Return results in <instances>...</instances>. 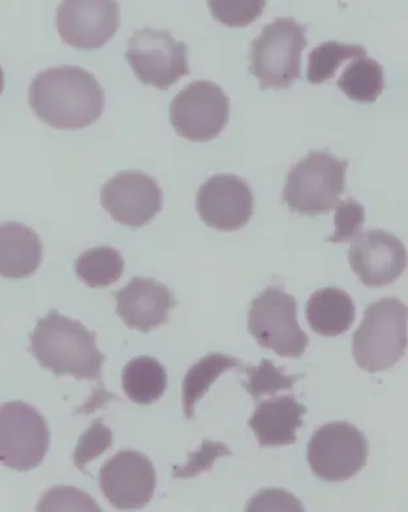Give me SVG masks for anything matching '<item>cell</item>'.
Here are the masks:
<instances>
[{"mask_svg":"<svg viewBox=\"0 0 408 512\" xmlns=\"http://www.w3.org/2000/svg\"><path fill=\"white\" fill-rule=\"evenodd\" d=\"M407 318V306L398 298H382L367 307L352 340V353L360 369L380 373L405 356Z\"/></svg>","mask_w":408,"mask_h":512,"instance_id":"obj_3","label":"cell"},{"mask_svg":"<svg viewBox=\"0 0 408 512\" xmlns=\"http://www.w3.org/2000/svg\"><path fill=\"white\" fill-rule=\"evenodd\" d=\"M102 208L117 223L140 228L163 208V191L155 178L139 170L119 172L101 187Z\"/></svg>","mask_w":408,"mask_h":512,"instance_id":"obj_11","label":"cell"},{"mask_svg":"<svg viewBox=\"0 0 408 512\" xmlns=\"http://www.w3.org/2000/svg\"><path fill=\"white\" fill-rule=\"evenodd\" d=\"M231 105L218 84L198 80L170 104V123L177 134L190 142H210L218 138L229 121Z\"/></svg>","mask_w":408,"mask_h":512,"instance_id":"obj_9","label":"cell"},{"mask_svg":"<svg viewBox=\"0 0 408 512\" xmlns=\"http://www.w3.org/2000/svg\"><path fill=\"white\" fill-rule=\"evenodd\" d=\"M44 247L38 234L21 223L0 224V277L27 279L42 263Z\"/></svg>","mask_w":408,"mask_h":512,"instance_id":"obj_18","label":"cell"},{"mask_svg":"<svg viewBox=\"0 0 408 512\" xmlns=\"http://www.w3.org/2000/svg\"><path fill=\"white\" fill-rule=\"evenodd\" d=\"M29 105L46 125L80 130L99 121L105 95L95 75L79 66H58L34 76Z\"/></svg>","mask_w":408,"mask_h":512,"instance_id":"obj_1","label":"cell"},{"mask_svg":"<svg viewBox=\"0 0 408 512\" xmlns=\"http://www.w3.org/2000/svg\"><path fill=\"white\" fill-rule=\"evenodd\" d=\"M244 370L248 381L241 382V386L255 400L266 395L275 396L279 391L291 390L296 382L304 377L283 374L267 358H263L258 366H244Z\"/></svg>","mask_w":408,"mask_h":512,"instance_id":"obj_25","label":"cell"},{"mask_svg":"<svg viewBox=\"0 0 408 512\" xmlns=\"http://www.w3.org/2000/svg\"><path fill=\"white\" fill-rule=\"evenodd\" d=\"M50 448V430L41 413L24 401L0 407V463L19 472L40 467Z\"/></svg>","mask_w":408,"mask_h":512,"instance_id":"obj_7","label":"cell"},{"mask_svg":"<svg viewBox=\"0 0 408 512\" xmlns=\"http://www.w3.org/2000/svg\"><path fill=\"white\" fill-rule=\"evenodd\" d=\"M113 446L112 430L102 424L101 418L93 422L87 432L79 439L78 447L74 452V463L80 471L84 472L85 467L93 460L100 458L105 451Z\"/></svg>","mask_w":408,"mask_h":512,"instance_id":"obj_28","label":"cell"},{"mask_svg":"<svg viewBox=\"0 0 408 512\" xmlns=\"http://www.w3.org/2000/svg\"><path fill=\"white\" fill-rule=\"evenodd\" d=\"M156 484L155 467L138 451L118 452L100 469L102 493L117 510L143 509L151 502Z\"/></svg>","mask_w":408,"mask_h":512,"instance_id":"obj_12","label":"cell"},{"mask_svg":"<svg viewBox=\"0 0 408 512\" xmlns=\"http://www.w3.org/2000/svg\"><path fill=\"white\" fill-rule=\"evenodd\" d=\"M364 46L340 44L337 41H326L316 46L309 54L308 80L312 84H322L337 74L340 64L350 59L367 57Z\"/></svg>","mask_w":408,"mask_h":512,"instance_id":"obj_24","label":"cell"},{"mask_svg":"<svg viewBox=\"0 0 408 512\" xmlns=\"http://www.w3.org/2000/svg\"><path fill=\"white\" fill-rule=\"evenodd\" d=\"M168 386V375L156 358L136 357L122 371V388L127 398L139 405L156 403Z\"/></svg>","mask_w":408,"mask_h":512,"instance_id":"obj_20","label":"cell"},{"mask_svg":"<svg viewBox=\"0 0 408 512\" xmlns=\"http://www.w3.org/2000/svg\"><path fill=\"white\" fill-rule=\"evenodd\" d=\"M96 337L79 320L51 310L38 319L31 335V353L42 368L57 378L71 375L76 381L87 379L101 384L106 357L97 348Z\"/></svg>","mask_w":408,"mask_h":512,"instance_id":"obj_2","label":"cell"},{"mask_svg":"<svg viewBox=\"0 0 408 512\" xmlns=\"http://www.w3.org/2000/svg\"><path fill=\"white\" fill-rule=\"evenodd\" d=\"M117 315L131 330L151 332L168 323L170 311L178 305L172 290L153 279L135 276L113 293Z\"/></svg>","mask_w":408,"mask_h":512,"instance_id":"obj_16","label":"cell"},{"mask_svg":"<svg viewBox=\"0 0 408 512\" xmlns=\"http://www.w3.org/2000/svg\"><path fill=\"white\" fill-rule=\"evenodd\" d=\"M308 45L306 27L293 17L267 24L250 46V74L259 88L282 91L301 78V55Z\"/></svg>","mask_w":408,"mask_h":512,"instance_id":"obj_4","label":"cell"},{"mask_svg":"<svg viewBox=\"0 0 408 512\" xmlns=\"http://www.w3.org/2000/svg\"><path fill=\"white\" fill-rule=\"evenodd\" d=\"M4 89V72L2 66H0V95H2Z\"/></svg>","mask_w":408,"mask_h":512,"instance_id":"obj_32","label":"cell"},{"mask_svg":"<svg viewBox=\"0 0 408 512\" xmlns=\"http://www.w3.org/2000/svg\"><path fill=\"white\" fill-rule=\"evenodd\" d=\"M121 24L119 4L113 0H66L57 8V29L75 49H100Z\"/></svg>","mask_w":408,"mask_h":512,"instance_id":"obj_13","label":"cell"},{"mask_svg":"<svg viewBox=\"0 0 408 512\" xmlns=\"http://www.w3.org/2000/svg\"><path fill=\"white\" fill-rule=\"evenodd\" d=\"M338 87L351 100L373 104L384 91V68L373 59H354L338 79Z\"/></svg>","mask_w":408,"mask_h":512,"instance_id":"obj_23","label":"cell"},{"mask_svg":"<svg viewBox=\"0 0 408 512\" xmlns=\"http://www.w3.org/2000/svg\"><path fill=\"white\" fill-rule=\"evenodd\" d=\"M37 511H97L99 505L87 493L71 486H55L42 496Z\"/></svg>","mask_w":408,"mask_h":512,"instance_id":"obj_27","label":"cell"},{"mask_svg":"<svg viewBox=\"0 0 408 512\" xmlns=\"http://www.w3.org/2000/svg\"><path fill=\"white\" fill-rule=\"evenodd\" d=\"M246 511H291L303 512L304 507L293 494L280 489H266L255 494L252 501L246 505Z\"/></svg>","mask_w":408,"mask_h":512,"instance_id":"obj_31","label":"cell"},{"mask_svg":"<svg viewBox=\"0 0 408 512\" xmlns=\"http://www.w3.org/2000/svg\"><path fill=\"white\" fill-rule=\"evenodd\" d=\"M215 20L232 28H244L254 23L265 11L263 0H210L207 2Z\"/></svg>","mask_w":408,"mask_h":512,"instance_id":"obj_26","label":"cell"},{"mask_svg":"<svg viewBox=\"0 0 408 512\" xmlns=\"http://www.w3.org/2000/svg\"><path fill=\"white\" fill-rule=\"evenodd\" d=\"M75 272L89 288L102 289L117 283L125 271L123 256L110 246L93 247L75 260Z\"/></svg>","mask_w":408,"mask_h":512,"instance_id":"obj_22","label":"cell"},{"mask_svg":"<svg viewBox=\"0 0 408 512\" xmlns=\"http://www.w3.org/2000/svg\"><path fill=\"white\" fill-rule=\"evenodd\" d=\"M348 260L365 287L384 288L405 272L406 247L394 234L381 229L368 230L352 241Z\"/></svg>","mask_w":408,"mask_h":512,"instance_id":"obj_15","label":"cell"},{"mask_svg":"<svg viewBox=\"0 0 408 512\" xmlns=\"http://www.w3.org/2000/svg\"><path fill=\"white\" fill-rule=\"evenodd\" d=\"M308 409L286 395L262 401L255 408L249 420V428L261 447H280L295 445L297 429L304 425L303 416Z\"/></svg>","mask_w":408,"mask_h":512,"instance_id":"obj_17","label":"cell"},{"mask_svg":"<svg viewBox=\"0 0 408 512\" xmlns=\"http://www.w3.org/2000/svg\"><path fill=\"white\" fill-rule=\"evenodd\" d=\"M229 455H232V451L224 443L204 439L201 448L189 455V462L182 467L173 468V479H194L211 471L216 459Z\"/></svg>","mask_w":408,"mask_h":512,"instance_id":"obj_30","label":"cell"},{"mask_svg":"<svg viewBox=\"0 0 408 512\" xmlns=\"http://www.w3.org/2000/svg\"><path fill=\"white\" fill-rule=\"evenodd\" d=\"M248 328L259 347L278 356L300 358L308 348L309 337L297 322V302L283 289L270 287L250 306Z\"/></svg>","mask_w":408,"mask_h":512,"instance_id":"obj_6","label":"cell"},{"mask_svg":"<svg viewBox=\"0 0 408 512\" xmlns=\"http://www.w3.org/2000/svg\"><path fill=\"white\" fill-rule=\"evenodd\" d=\"M368 441L348 422H330L313 434L308 463L318 479L342 482L352 479L367 464Z\"/></svg>","mask_w":408,"mask_h":512,"instance_id":"obj_8","label":"cell"},{"mask_svg":"<svg viewBox=\"0 0 408 512\" xmlns=\"http://www.w3.org/2000/svg\"><path fill=\"white\" fill-rule=\"evenodd\" d=\"M125 58L136 78L160 91H167L190 74L187 46L174 40L169 31L146 28L135 32Z\"/></svg>","mask_w":408,"mask_h":512,"instance_id":"obj_10","label":"cell"},{"mask_svg":"<svg viewBox=\"0 0 408 512\" xmlns=\"http://www.w3.org/2000/svg\"><path fill=\"white\" fill-rule=\"evenodd\" d=\"M197 211L210 228L236 232L252 219L253 191L244 178L235 174H216L198 190Z\"/></svg>","mask_w":408,"mask_h":512,"instance_id":"obj_14","label":"cell"},{"mask_svg":"<svg viewBox=\"0 0 408 512\" xmlns=\"http://www.w3.org/2000/svg\"><path fill=\"white\" fill-rule=\"evenodd\" d=\"M350 162L339 160L329 152L313 151L289 170L284 202L301 215H327L340 202L346 189Z\"/></svg>","mask_w":408,"mask_h":512,"instance_id":"obj_5","label":"cell"},{"mask_svg":"<svg viewBox=\"0 0 408 512\" xmlns=\"http://www.w3.org/2000/svg\"><path fill=\"white\" fill-rule=\"evenodd\" d=\"M356 309L350 294L334 287L323 288L310 296L306 320L316 334L335 337L343 335L355 322Z\"/></svg>","mask_w":408,"mask_h":512,"instance_id":"obj_19","label":"cell"},{"mask_svg":"<svg viewBox=\"0 0 408 512\" xmlns=\"http://www.w3.org/2000/svg\"><path fill=\"white\" fill-rule=\"evenodd\" d=\"M335 213V232L327 237V242L344 243L354 241L365 223V209L354 199L339 202Z\"/></svg>","mask_w":408,"mask_h":512,"instance_id":"obj_29","label":"cell"},{"mask_svg":"<svg viewBox=\"0 0 408 512\" xmlns=\"http://www.w3.org/2000/svg\"><path fill=\"white\" fill-rule=\"evenodd\" d=\"M236 368H244V365L237 358L221 353L207 354L197 364L191 366L182 383V407L186 420H193L195 405L207 394L211 384L225 371Z\"/></svg>","mask_w":408,"mask_h":512,"instance_id":"obj_21","label":"cell"}]
</instances>
